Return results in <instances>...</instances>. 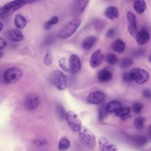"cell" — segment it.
<instances>
[{
	"label": "cell",
	"instance_id": "obj_23",
	"mask_svg": "<svg viewBox=\"0 0 151 151\" xmlns=\"http://www.w3.org/2000/svg\"><path fill=\"white\" fill-rule=\"evenodd\" d=\"M70 146V142L67 137L62 136L58 142V149L60 151H66Z\"/></svg>",
	"mask_w": 151,
	"mask_h": 151
},
{
	"label": "cell",
	"instance_id": "obj_34",
	"mask_svg": "<svg viewBox=\"0 0 151 151\" xmlns=\"http://www.w3.org/2000/svg\"><path fill=\"white\" fill-rule=\"evenodd\" d=\"M107 113V111L106 109V106L102 105L99 109V118L100 119H103L105 117Z\"/></svg>",
	"mask_w": 151,
	"mask_h": 151
},
{
	"label": "cell",
	"instance_id": "obj_11",
	"mask_svg": "<svg viewBox=\"0 0 151 151\" xmlns=\"http://www.w3.org/2000/svg\"><path fill=\"white\" fill-rule=\"evenodd\" d=\"M104 59V54L100 50H97L93 52L90 60V65L91 67L95 68L99 67L102 63Z\"/></svg>",
	"mask_w": 151,
	"mask_h": 151
},
{
	"label": "cell",
	"instance_id": "obj_2",
	"mask_svg": "<svg viewBox=\"0 0 151 151\" xmlns=\"http://www.w3.org/2000/svg\"><path fill=\"white\" fill-rule=\"evenodd\" d=\"M50 80L53 86L59 90H64L67 87V77L60 70L53 71L50 75Z\"/></svg>",
	"mask_w": 151,
	"mask_h": 151
},
{
	"label": "cell",
	"instance_id": "obj_28",
	"mask_svg": "<svg viewBox=\"0 0 151 151\" xmlns=\"http://www.w3.org/2000/svg\"><path fill=\"white\" fill-rule=\"evenodd\" d=\"M58 22V18L57 16L52 17L49 20H48L44 24V28L46 30L49 29L52 25L57 24Z\"/></svg>",
	"mask_w": 151,
	"mask_h": 151
},
{
	"label": "cell",
	"instance_id": "obj_16",
	"mask_svg": "<svg viewBox=\"0 0 151 151\" xmlns=\"http://www.w3.org/2000/svg\"><path fill=\"white\" fill-rule=\"evenodd\" d=\"M136 42L139 45H144L150 40V34L146 29H141L135 35Z\"/></svg>",
	"mask_w": 151,
	"mask_h": 151
},
{
	"label": "cell",
	"instance_id": "obj_32",
	"mask_svg": "<svg viewBox=\"0 0 151 151\" xmlns=\"http://www.w3.org/2000/svg\"><path fill=\"white\" fill-rule=\"evenodd\" d=\"M58 64L60 68H62L65 72H68L69 71V68L67 67L66 64V60L65 57H61L58 60Z\"/></svg>",
	"mask_w": 151,
	"mask_h": 151
},
{
	"label": "cell",
	"instance_id": "obj_19",
	"mask_svg": "<svg viewBox=\"0 0 151 151\" xmlns=\"http://www.w3.org/2000/svg\"><path fill=\"white\" fill-rule=\"evenodd\" d=\"M96 41V37L93 35H90L85 38L81 44L83 50L88 51L91 49Z\"/></svg>",
	"mask_w": 151,
	"mask_h": 151
},
{
	"label": "cell",
	"instance_id": "obj_3",
	"mask_svg": "<svg viewBox=\"0 0 151 151\" xmlns=\"http://www.w3.org/2000/svg\"><path fill=\"white\" fill-rule=\"evenodd\" d=\"M35 0H13L0 8V15H4L10 11L18 10L23 6L34 2Z\"/></svg>",
	"mask_w": 151,
	"mask_h": 151
},
{
	"label": "cell",
	"instance_id": "obj_31",
	"mask_svg": "<svg viewBox=\"0 0 151 151\" xmlns=\"http://www.w3.org/2000/svg\"><path fill=\"white\" fill-rule=\"evenodd\" d=\"M52 56L49 51H47L44 57V64L45 65H50L52 64Z\"/></svg>",
	"mask_w": 151,
	"mask_h": 151
},
{
	"label": "cell",
	"instance_id": "obj_5",
	"mask_svg": "<svg viewBox=\"0 0 151 151\" xmlns=\"http://www.w3.org/2000/svg\"><path fill=\"white\" fill-rule=\"evenodd\" d=\"M23 75L22 71L16 67L7 69L4 74V81L9 84H14L19 81Z\"/></svg>",
	"mask_w": 151,
	"mask_h": 151
},
{
	"label": "cell",
	"instance_id": "obj_14",
	"mask_svg": "<svg viewBox=\"0 0 151 151\" xmlns=\"http://www.w3.org/2000/svg\"><path fill=\"white\" fill-rule=\"evenodd\" d=\"M70 70L73 73H77L81 69V62L79 57L76 54H72L69 58Z\"/></svg>",
	"mask_w": 151,
	"mask_h": 151
},
{
	"label": "cell",
	"instance_id": "obj_17",
	"mask_svg": "<svg viewBox=\"0 0 151 151\" xmlns=\"http://www.w3.org/2000/svg\"><path fill=\"white\" fill-rule=\"evenodd\" d=\"M97 78L99 81L101 83L108 82L113 78L111 71L107 67L100 70L97 74Z\"/></svg>",
	"mask_w": 151,
	"mask_h": 151
},
{
	"label": "cell",
	"instance_id": "obj_36",
	"mask_svg": "<svg viewBox=\"0 0 151 151\" xmlns=\"http://www.w3.org/2000/svg\"><path fill=\"white\" fill-rule=\"evenodd\" d=\"M116 34V31L113 28H110L106 32V37L109 38L113 37Z\"/></svg>",
	"mask_w": 151,
	"mask_h": 151
},
{
	"label": "cell",
	"instance_id": "obj_27",
	"mask_svg": "<svg viewBox=\"0 0 151 151\" xmlns=\"http://www.w3.org/2000/svg\"><path fill=\"white\" fill-rule=\"evenodd\" d=\"M130 112V109L127 107H122L120 108L116 112H115V114L120 117H124L127 116Z\"/></svg>",
	"mask_w": 151,
	"mask_h": 151
},
{
	"label": "cell",
	"instance_id": "obj_26",
	"mask_svg": "<svg viewBox=\"0 0 151 151\" xmlns=\"http://www.w3.org/2000/svg\"><path fill=\"white\" fill-rule=\"evenodd\" d=\"M147 138L144 136H137L133 137V143L137 146H143L147 143Z\"/></svg>",
	"mask_w": 151,
	"mask_h": 151
},
{
	"label": "cell",
	"instance_id": "obj_18",
	"mask_svg": "<svg viewBox=\"0 0 151 151\" xmlns=\"http://www.w3.org/2000/svg\"><path fill=\"white\" fill-rule=\"evenodd\" d=\"M111 49L117 53L123 54L126 50L125 42L122 39H117L112 43Z\"/></svg>",
	"mask_w": 151,
	"mask_h": 151
},
{
	"label": "cell",
	"instance_id": "obj_37",
	"mask_svg": "<svg viewBox=\"0 0 151 151\" xmlns=\"http://www.w3.org/2000/svg\"><path fill=\"white\" fill-rule=\"evenodd\" d=\"M7 45V42L4 38L0 37V50L5 48Z\"/></svg>",
	"mask_w": 151,
	"mask_h": 151
},
{
	"label": "cell",
	"instance_id": "obj_9",
	"mask_svg": "<svg viewBox=\"0 0 151 151\" xmlns=\"http://www.w3.org/2000/svg\"><path fill=\"white\" fill-rule=\"evenodd\" d=\"M126 17L129 22L128 31L132 36H135L137 32V24L136 16L130 11H127Z\"/></svg>",
	"mask_w": 151,
	"mask_h": 151
},
{
	"label": "cell",
	"instance_id": "obj_22",
	"mask_svg": "<svg viewBox=\"0 0 151 151\" xmlns=\"http://www.w3.org/2000/svg\"><path fill=\"white\" fill-rule=\"evenodd\" d=\"M122 107L121 103L116 100L111 101L106 105V109L107 113H115Z\"/></svg>",
	"mask_w": 151,
	"mask_h": 151
},
{
	"label": "cell",
	"instance_id": "obj_12",
	"mask_svg": "<svg viewBox=\"0 0 151 151\" xmlns=\"http://www.w3.org/2000/svg\"><path fill=\"white\" fill-rule=\"evenodd\" d=\"M99 145L100 151H117V146L104 137L99 139Z\"/></svg>",
	"mask_w": 151,
	"mask_h": 151
},
{
	"label": "cell",
	"instance_id": "obj_40",
	"mask_svg": "<svg viewBox=\"0 0 151 151\" xmlns=\"http://www.w3.org/2000/svg\"><path fill=\"white\" fill-rule=\"evenodd\" d=\"M4 55V52L2 51H0V59L3 57Z\"/></svg>",
	"mask_w": 151,
	"mask_h": 151
},
{
	"label": "cell",
	"instance_id": "obj_7",
	"mask_svg": "<svg viewBox=\"0 0 151 151\" xmlns=\"http://www.w3.org/2000/svg\"><path fill=\"white\" fill-rule=\"evenodd\" d=\"M65 119L67 124L74 132H78L82 124L78 116L73 111L68 110L65 113Z\"/></svg>",
	"mask_w": 151,
	"mask_h": 151
},
{
	"label": "cell",
	"instance_id": "obj_10",
	"mask_svg": "<svg viewBox=\"0 0 151 151\" xmlns=\"http://www.w3.org/2000/svg\"><path fill=\"white\" fill-rule=\"evenodd\" d=\"M105 98L106 95L104 93L100 91H95L88 95L87 100L90 104H99L104 100Z\"/></svg>",
	"mask_w": 151,
	"mask_h": 151
},
{
	"label": "cell",
	"instance_id": "obj_33",
	"mask_svg": "<svg viewBox=\"0 0 151 151\" xmlns=\"http://www.w3.org/2000/svg\"><path fill=\"white\" fill-rule=\"evenodd\" d=\"M132 109H133V111L135 113L138 114V113H140L142 111L143 105L141 103H140L136 102V103H134L133 104Z\"/></svg>",
	"mask_w": 151,
	"mask_h": 151
},
{
	"label": "cell",
	"instance_id": "obj_29",
	"mask_svg": "<svg viewBox=\"0 0 151 151\" xmlns=\"http://www.w3.org/2000/svg\"><path fill=\"white\" fill-rule=\"evenodd\" d=\"M146 119L144 117H138L134 120V126L137 129H141L143 128Z\"/></svg>",
	"mask_w": 151,
	"mask_h": 151
},
{
	"label": "cell",
	"instance_id": "obj_25",
	"mask_svg": "<svg viewBox=\"0 0 151 151\" xmlns=\"http://www.w3.org/2000/svg\"><path fill=\"white\" fill-rule=\"evenodd\" d=\"M106 61L110 65H115L117 63L119 58L116 55L113 53H108L105 57Z\"/></svg>",
	"mask_w": 151,
	"mask_h": 151
},
{
	"label": "cell",
	"instance_id": "obj_20",
	"mask_svg": "<svg viewBox=\"0 0 151 151\" xmlns=\"http://www.w3.org/2000/svg\"><path fill=\"white\" fill-rule=\"evenodd\" d=\"M104 15L107 18L110 19H114L118 18L119 15V11L116 7L110 6L105 9Z\"/></svg>",
	"mask_w": 151,
	"mask_h": 151
},
{
	"label": "cell",
	"instance_id": "obj_8",
	"mask_svg": "<svg viewBox=\"0 0 151 151\" xmlns=\"http://www.w3.org/2000/svg\"><path fill=\"white\" fill-rule=\"evenodd\" d=\"M40 104V99L38 96L34 94H31L28 95L24 100V106L25 108L31 111L35 109Z\"/></svg>",
	"mask_w": 151,
	"mask_h": 151
},
{
	"label": "cell",
	"instance_id": "obj_6",
	"mask_svg": "<svg viewBox=\"0 0 151 151\" xmlns=\"http://www.w3.org/2000/svg\"><path fill=\"white\" fill-rule=\"evenodd\" d=\"M79 137L81 140L87 147L93 149L96 146V138L94 134L87 127L82 126L78 131Z\"/></svg>",
	"mask_w": 151,
	"mask_h": 151
},
{
	"label": "cell",
	"instance_id": "obj_21",
	"mask_svg": "<svg viewBox=\"0 0 151 151\" xmlns=\"http://www.w3.org/2000/svg\"><path fill=\"white\" fill-rule=\"evenodd\" d=\"M133 8L137 14L143 13L147 8V5L144 0H134Z\"/></svg>",
	"mask_w": 151,
	"mask_h": 151
},
{
	"label": "cell",
	"instance_id": "obj_24",
	"mask_svg": "<svg viewBox=\"0 0 151 151\" xmlns=\"http://www.w3.org/2000/svg\"><path fill=\"white\" fill-rule=\"evenodd\" d=\"M14 24L18 29H23L27 25V20L25 18L21 15H17L14 19Z\"/></svg>",
	"mask_w": 151,
	"mask_h": 151
},
{
	"label": "cell",
	"instance_id": "obj_13",
	"mask_svg": "<svg viewBox=\"0 0 151 151\" xmlns=\"http://www.w3.org/2000/svg\"><path fill=\"white\" fill-rule=\"evenodd\" d=\"M89 0H76L73 6V15L80 16L84 11L88 4Z\"/></svg>",
	"mask_w": 151,
	"mask_h": 151
},
{
	"label": "cell",
	"instance_id": "obj_1",
	"mask_svg": "<svg viewBox=\"0 0 151 151\" xmlns=\"http://www.w3.org/2000/svg\"><path fill=\"white\" fill-rule=\"evenodd\" d=\"M81 24V21L78 18H74L68 21L60 31L58 33L59 38L67 39L71 37Z\"/></svg>",
	"mask_w": 151,
	"mask_h": 151
},
{
	"label": "cell",
	"instance_id": "obj_39",
	"mask_svg": "<svg viewBox=\"0 0 151 151\" xmlns=\"http://www.w3.org/2000/svg\"><path fill=\"white\" fill-rule=\"evenodd\" d=\"M2 29H3V24L0 22V32L2 30Z\"/></svg>",
	"mask_w": 151,
	"mask_h": 151
},
{
	"label": "cell",
	"instance_id": "obj_35",
	"mask_svg": "<svg viewBox=\"0 0 151 151\" xmlns=\"http://www.w3.org/2000/svg\"><path fill=\"white\" fill-rule=\"evenodd\" d=\"M122 77H123V80L125 82H130V81H132L130 76V74H129V71L124 72L123 75H122Z\"/></svg>",
	"mask_w": 151,
	"mask_h": 151
},
{
	"label": "cell",
	"instance_id": "obj_4",
	"mask_svg": "<svg viewBox=\"0 0 151 151\" xmlns=\"http://www.w3.org/2000/svg\"><path fill=\"white\" fill-rule=\"evenodd\" d=\"M129 72L132 81L139 84H143L146 83L149 78L148 71L141 68H133Z\"/></svg>",
	"mask_w": 151,
	"mask_h": 151
},
{
	"label": "cell",
	"instance_id": "obj_38",
	"mask_svg": "<svg viewBox=\"0 0 151 151\" xmlns=\"http://www.w3.org/2000/svg\"><path fill=\"white\" fill-rule=\"evenodd\" d=\"M143 95L146 98H150V91L149 89H145L143 91Z\"/></svg>",
	"mask_w": 151,
	"mask_h": 151
},
{
	"label": "cell",
	"instance_id": "obj_30",
	"mask_svg": "<svg viewBox=\"0 0 151 151\" xmlns=\"http://www.w3.org/2000/svg\"><path fill=\"white\" fill-rule=\"evenodd\" d=\"M132 63H133V61L131 58L125 57L120 62V67L123 68H128L132 65Z\"/></svg>",
	"mask_w": 151,
	"mask_h": 151
},
{
	"label": "cell",
	"instance_id": "obj_15",
	"mask_svg": "<svg viewBox=\"0 0 151 151\" xmlns=\"http://www.w3.org/2000/svg\"><path fill=\"white\" fill-rule=\"evenodd\" d=\"M6 37L9 40L14 42H19L24 39V35L18 29H12L8 31Z\"/></svg>",
	"mask_w": 151,
	"mask_h": 151
}]
</instances>
